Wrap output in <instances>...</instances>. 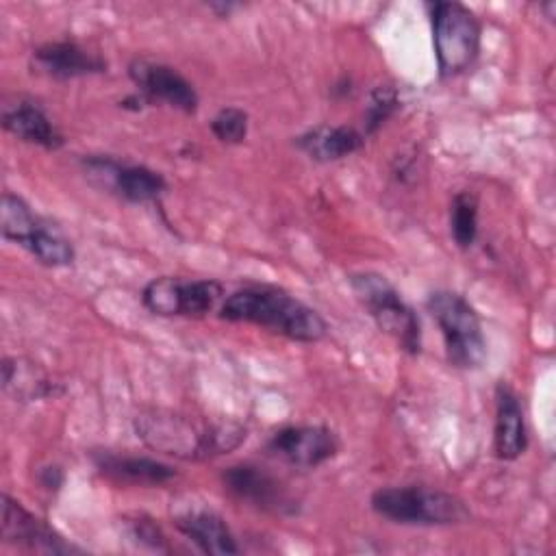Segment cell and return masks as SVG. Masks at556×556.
Masks as SVG:
<instances>
[{"label": "cell", "instance_id": "6da1fadb", "mask_svg": "<svg viewBox=\"0 0 556 556\" xmlns=\"http://www.w3.org/2000/svg\"><path fill=\"white\" fill-rule=\"evenodd\" d=\"M135 432L148 447L185 460L226 454L245 439V428L235 421L206 424L169 410H146L137 415Z\"/></svg>", "mask_w": 556, "mask_h": 556}, {"label": "cell", "instance_id": "7a4b0ae2", "mask_svg": "<svg viewBox=\"0 0 556 556\" xmlns=\"http://www.w3.org/2000/svg\"><path fill=\"white\" fill-rule=\"evenodd\" d=\"M219 317L269 328L293 341L313 343L326 334L324 317L282 289L252 285L235 291L219 306Z\"/></svg>", "mask_w": 556, "mask_h": 556}, {"label": "cell", "instance_id": "3957f363", "mask_svg": "<svg viewBox=\"0 0 556 556\" xmlns=\"http://www.w3.org/2000/svg\"><path fill=\"white\" fill-rule=\"evenodd\" d=\"M371 508L389 521L408 526H450L469 517L460 497L426 486L378 489L371 495Z\"/></svg>", "mask_w": 556, "mask_h": 556}, {"label": "cell", "instance_id": "277c9868", "mask_svg": "<svg viewBox=\"0 0 556 556\" xmlns=\"http://www.w3.org/2000/svg\"><path fill=\"white\" fill-rule=\"evenodd\" d=\"M428 311L441 328L447 358L454 367L476 369L486 356V341L476 308L454 291H434Z\"/></svg>", "mask_w": 556, "mask_h": 556}, {"label": "cell", "instance_id": "5b68a950", "mask_svg": "<svg viewBox=\"0 0 556 556\" xmlns=\"http://www.w3.org/2000/svg\"><path fill=\"white\" fill-rule=\"evenodd\" d=\"M439 74L443 78L465 72L480 50V24L476 15L460 2L426 4Z\"/></svg>", "mask_w": 556, "mask_h": 556}, {"label": "cell", "instance_id": "8992f818", "mask_svg": "<svg viewBox=\"0 0 556 556\" xmlns=\"http://www.w3.org/2000/svg\"><path fill=\"white\" fill-rule=\"evenodd\" d=\"M350 285L380 330L393 337L402 350L410 354L419 352V319L384 276L361 271L350 278Z\"/></svg>", "mask_w": 556, "mask_h": 556}, {"label": "cell", "instance_id": "52a82bcc", "mask_svg": "<svg viewBox=\"0 0 556 556\" xmlns=\"http://www.w3.org/2000/svg\"><path fill=\"white\" fill-rule=\"evenodd\" d=\"M219 298L222 285L217 280H182L174 276L154 278L141 291L146 308L163 317L204 315L217 304Z\"/></svg>", "mask_w": 556, "mask_h": 556}, {"label": "cell", "instance_id": "ba28073f", "mask_svg": "<svg viewBox=\"0 0 556 556\" xmlns=\"http://www.w3.org/2000/svg\"><path fill=\"white\" fill-rule=\"evenodd\" d=\"M128 74L137 85L146 102H165L182 113H195L198 93L193 85L174 67L148 59H137L130 63Z\"/></svg>", "mask_w": 556, "mask_h": 556}, {"label": "cell", "instance_id": "9c48e42d", "mask_svg": "<svg viewBox=\"0 0 556 556\" xmlns=\"http://www.w3.org/2000/svg\"><path fill=\"white\" fill-rule=\"evenodd\" d=\"M0 536L4 543L30 549V552H46V554H70L76 547L63 541V536L50 528L43 519L26 510L20 502L2 495V521H0Z\"/></svg>", "mask_w": 556, "mask_h": 556}, {"label": "cell", "instance_id": "30bf717a", "mask_svg": "<svg viewBox=\"0 0 556 556\" xmlns=\"http://www.w3.org/2000/svg\"><path fill=\"white\" fill-rule=\"evenodd\" d=\"M89 176L102 180L104 187L117 191L128 202H152L165 191L159 172L146 165H128L109 156H91L85 161Z\"/></svg>", "mask_w": 556, "mask_h": 556}, {"label": "cell", "instance_id": "8fae6325", "mask_svg": "<svg viewBox=\"0 0 556 556\" xmlns=\"http://www.w3.org/2000/svg\"><path fill=\"white\" fill-rule=\"evenodd\" d=\"M267 447L289 465L317 467L337 454L339 441L324 426H287L271 434Z\"/></svg>", "mask_w": 556, "mask_h": 556}, {"label": "cell", "instance_id": "7c38bea8", "mask_svg": "<svg viewBox=\"0 0 556 556\" xmlns=\"http://www.w3.org/2000/svg\"><path fill=\"white\" fill-rule=\"evenodd\" d=\"M222 482L235 497L256 508L271 510V513L295 510V502L291 500L285 484L256 465H248V463L232 465L224 471Z\"/></svg>", "mask_w": 556, "mask_h": 556}, {"label": "cell", "instance_id": "4fadbf2b", "mask_svg": "<svg viewBox=\"0 0 556 556\" xmlns=\"http://www.w3.org/2000/svg\"><path fill=\"white\" fill-rule=\"evenodd\" d=\"M33 67L35 72L48 78L67 80V78L100 74L106 70V63L98 54L85 50L74 41H52V43L39 46L33 52Z\"/></svg>", "mask_w": 556, "mask_h": 556}, {"label": "cell", "instance_id": "5bb4252c", "mask_svg": "<svg viewBox=\"0 0 556 556\" xmlns=\"http://www.w3.org/2000/svg\"><path fill=\"white\" fill-rule=\"evenodd\" d=\"M176 528L204 554H237L239 547L222 515L206 506H185L176 515Z\"/></svg>", "mask_w": 556, "mask_h": 556}, {"label": "cell", "instance_id": "9a60e30c", "mask_svg": "<svg viewBox=\"0 0 556 556\" xmlns=\"http://www.w3.org/2000/svg\"><path fill=\"white\" fill-rule=\"evenodd\" d=\"M2 126L17 139L41 146L46 150H56L65 141L43 109L24 98L2 104Z\"/></svg>", "mask_w": 556, "mask_h": 556}, {"label": "cell", "instance_id": "2e32d148", "mask_svg": "<svg viewBox=\"0 0 556 556\" xmlns=\"http://www.w3.org/2000/svg\"><path fill=\"white\" fill-rule=\"evenodd\" d=\"M495 454L502 460H515L523 454L528 445L523 408L515 391L506 384H500L495 391Z\"/></svg>", "mask_w": 556, "mask_h": 556}, {"label": "cell", "instance_id": "e0dca14e", "mask_svg": "<svg viewBox=\"0 0 556 556\" xmlns=\"http://www.w3.org/2000/svg\"><path fill=\"white\" fill-rule=\"evenodd\" d=\"M96 467L106 478L126 484H165L176 476L174 467L161 460L146 456H119L109 452L96 456Z\"/></svg>", "mask_w": 556, "mask_h": 556}, {"label": "cell", "instance_id": "ac0fdd59", "mask_svg": "<svg viewBox=\"0 0 556 556\" xmlns=\"http://www.w3.org/2000/svg\"><path fill=\"white\" fill-rule=\"evenodd\" d=\"M298 148L315 161H339L365 143V135L350 126H317L295 139Z\"/></svg>", "mask_w": 556, "mask_h": 556}, {"label": "cell", "instance_id": "d6986e66", "mask_svg": "<svg viewBox=\"0 0 556 556\" xmlns=\"http://www.w3.org/2000/svg\"><path fill=\"white\" fill-rule=\"evenodd\" d=\"M20 245L48 267H65L74 261L72 243L43 217L37 219V224L30 228Z\"/></svg>", "mask_w": 556, "mask_h": 556}, {"label": "cell", "instance_id": "ffe728a7", "mask_svg": "<svg viewBox=\"0 0 556 556\" xmlns=\"http://www.w3.org/2000/svg\"><path fill=\"white\" fill-rule=\"evenodd\" d=\"M2 387L20 400H39L54 395V382H50L37 367L22 365L17 358H4Z\"/></svg>", "mask_w": 556, "mask_h": 556}, {"label": "cell", "instance_id": "44dd1931", "mask_svg": "<svg viewBox=\"0 0 556 556\" xmlns=\"http://www.w3.org/2000/svg\"><path fill=\"white\" fill-rule=\"evenodd\" d=\"M450 230L460 248H469L478 235V198L471 191H458L450 206Z\"/></svg>", "mask_w": 556, "mask_h": 556}, {"label": "cell", "instance_id": "7402d4cb", "mask_svg": "<svg viewBox=\"0 0 556 556\" xmlns=\"http://www.w3.org/2000/svg\"><path fill=\"white\" fill-rule=\"evenodd\" d=\"M397 93L389 85H378L369 93V104L365 109V135L376 132L397 109Z\"/></svg>", "mask_w": 556, "mask_h": 556}, {"label": "cell", "instance_id": "603a6c76", "mask_svg": "<svg viewBox=\"0 0 556 556\" xmlns=\"http://www.w3.org/2000/svg\"><path fill=\"white\" fill-rule=\"evenodd\" d=\"M211 130L224 143H241L248 135V113L237 106H226L213 117Z\"/></svg>", "mask_w": 556, "mask_h": 556}, {"label": "cell", "instance_id": "cb8c5ba5", "mask_svg": "<svg viewBox=\"0 0 556 556\" xmlns=\"http://www.w3.org/2000/svg\"><path fill=\"white\" fill-rule=\"evenodd\" d=\"M130 534H132V539H135L137 543L148 545V547H152V549H156V552L167 549V547H165V536H163L161 530H159L152 521H148V519H137V521H132Z\"/></svg>", "mask_w": 556, "mask_h": 556}]
</instances>
